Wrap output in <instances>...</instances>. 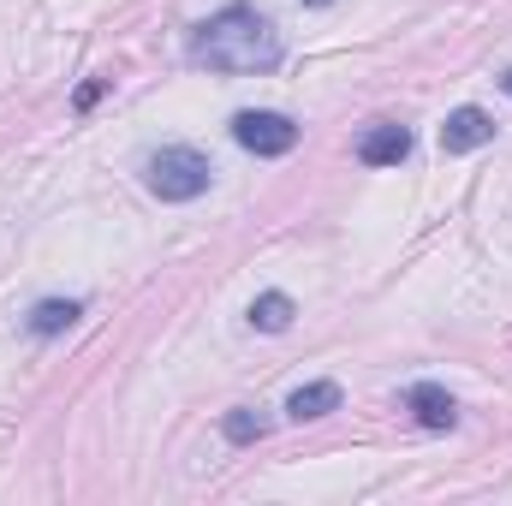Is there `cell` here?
<instances>
[{"instance_id":"cell-1","label":"cell","mask_w":512,"mask_h":506,"mask_svg":"<svg viewBox=\"0 0 512 506\" xmlns=\"http://www.w3.org/2000/svg\"><path fill=\"white\" fill-rule=\"evenodd\" d=\"M280 30L256 12V6H227V12H215L197 36H191V60L197 66H209V72H233V78H245V72H274L280 66Z\"/></svg>"},{"instance_id":"cell-2","label":"cell","mask_w":512,"mask_h":506,"mask_svg":"<svg viewBox=\"0 0 512 506\" xmlns=\"http://www.w3.org/2000/svg\"><path fill=\"white\" fill-rule=\"evenodd\" d=\"M209 155L203 149H185V143H173V149H155L149 155V167H143V179H149V191L161 197V203H191V197H203L209 191Z\"/></svg>"},{"instance_id":"cell-3","label":"cell","mask_w":512,"mask_h":506,"mask_svg":"<svg viewBox=\"0 0 512 506\" xmlns=\"http://www.w3.org/2000/svg\"><path fill=\"white\" fill-rule=\"evenodd\" d=\"M233 137H239V149H251V155H286V149L298 143V126H292L286 114L245 108V114H233Z\"/></svg>"},{"instance_id":"cell-4","label":"cell","mask_w":512,"mask_h":506,"mask_svg":"<svg viewBox=\"0 0 512 506\" xmlns=\"http://www.w3.org/2000/svg\"><path fill=\"white\" fill-rule=\"evenodd\" d=\"M483 143H495V120H489L483 108H453V114H447V126H441V149H447V155H471V149H483Z\"/></svg>"},{"instance_id":"cell-5","label":"cell","mask_w":512,"mask_h":506,"mask_svg":"<svg viewBox=\"0 0 512 506\" xmlns=\"http://www.w3.org/2000/svg\"><path fill=\"white\" fill-rule=\"evenodd\" d=\"M405 405L417 411L423 429H453V423H459V405H453V393H447L441 381H411V387H405Z\"/></svg>"},{"instance_id":"cell-6","label":"cell","mask_w":512,"mask_h":506,"mask_svg":"<svg viewBox=\"0 0 512 506\" xmlns=\"http://www.w3.org/2000/svg\"><path fill=\"white\" fill-rule=\"evenodd\" d=\"M405 155H411V131L405 126H376L358 137V161L364 167H399Z\"/></svg>"},{"instance_id":"cell-7","label":"cell","mask_w":512,"mask_h":506,"mask_svg":"<svg viewBox=\"0 0 512 506\" xmlns=\"http://www.w3.org/2000/svg\"><path fill=\"white\" fill-rule=\"evenodd\" d=\"M340 381H310V387H298L292 399H286V417L292 423H316V417H328V411H340Z\"/></svg>"},{"instance_id":"cell-8","label":"cell","mask_w":512,"mask_h":506,"mask_svg":"<svg viewBox=\"0 0 512 506\" xmlns=\"http://www.w3.org/2000/svg\"><path fill=\"white\" fill-rule=\"evenodd\" d=\"M78 316H84L78 298H42V304L30 310V334H42V340H48V334H66Z\"/></svg>"},{"instance_id":"cell-9","label":"cell","mask_w":512,"mask_h":506,"mask_svg":"<svg viewBox=\"0 0 512 506\" xmlns=\"http://www.w3.org/2000/svg\"><path fill=\"white\" fill-rule=\"evenodd\" d=\"M292 316H298V304H292L286 292H262L251 304V328H262V334H286Z\"/></svg>"},{"instance_id":"cell-10","label":"cell","mask_w":512,"mask_h":506,"mask_svg":"<svg viewBox=\"0 0 512 506\" xmlns=\"http://www.w3.org/2000/svg\"><path fill=\"white\" fill-rule=\"evenodd\" d=\"M221 429H227V441H233V447H251V441L268 435V417H262L256 405H239V411H227V417H221Z\"/></svg>"},{"instance_id":"cell-11","label":"cell","mask_w":512,"mask_h":506,"mask_svg":"<svg viewBox=\"0 0 512 506\" xmlns=\"http://www.w3.org/2000/svg\"><path fill=\"white\" fill-rule=\"evenodd\" d=\"M304 6H334V0H304Z\"/></svg>"},{"instance_id":"cell-12","label":"cell","mask_w":512,"mask_h":506,"mask_svg":"<svg viewBox=\"0 0 512 506\" xmlns=\"http://www.w3.org/2000/svg\"><path fill=\"white\" fill-rule=\"evenodd\" d=\"M507 96H512V72H507Z\"/></svg>"}]
</instances>
